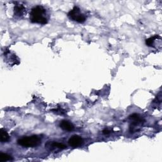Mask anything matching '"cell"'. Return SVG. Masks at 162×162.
<instances>
[{
    "label": "cell",
    "mask_w": 162,
    "mask_h": 162,
    "mask_svg": "<svg viewBox=\"0 0 162 162\" xmlns=\"http://www.w3.org/2000/svg\"><path fill=\"white\" fill-rule=\"evenodd\" d=\"M60 127L66 131H72L74 129V126L70 122L68 121H62L60 124Z\"/></svg>",
    "instance_id": "cell-6"
},
{
    "label": "cell",
    "mask_w": 162,
    "mask_h": 162,
    "mask_svg": "<svg viewBox=\"0 0 162 162\" xmlns=\"http://www.w3.org/2000/svg\"><path fill=\"white\" fill-rule=\"evenodd\" d=\"M160 38V36L158 35H155V36H153V37L149 38L146 40V45H148V46H153L155 42L156 39H158V38Z\"/></svg>",
    "instance_id": "cell-9"
},
{
    "label": "cell",
    "mask_w": 162,
    "mask_h": 162,
    "mask_svg": "<svg viewBox=\"0 0 162 162\" xmlns=\"http://www.w3.org/2000/svg\"><path fill=\"white\" fill-rule=\"evenodd\" d=\"M129 119L130 122H131V124H130V130L131 132L138 130L136 127H138L139 125L142 124L144 122V120L143 119V118L141 117L139 114L137 113L130 115L129 116Z\"/></svg>",
    "instance_id": "cell-4"
},
{
    "label": "cell",
    "mask_w": 162,
    "mask_h": 162,
    "mask_svg": "<svg viewBox=\"0 0 162 162\" xmlns=\"http://www.w3.org/2000/svg\"><path fill=\"white\" fill-rule=\"evenodd\" d=\"M12 160V158L10 155L7 153H0V162L10 161Z\"/></svg>",
    "instance_id": "cell-10"
},
{
    "label": "cell",
    "mask_w": 162,
    "mask_h": 162,
    "mask_svg": "<svg viewBox=\"0 0 162 162\" xmlns=\"http://www.w3.org/2000/svg\"><path fill=\"white\" fill-rule=\"evenodd\" d=\"M25 7L23 6V5H21V4L16 5V6H15L14 8L15 14L19 17L23 15V14L25 12Z\"/></svg>",
    "instance_id": "cell-8"
},
{
    "label": "cell",
    "mask_w": 162,
    "mask_h": 162,
    "mask_svg": "<svg viewBox=\"0 0 162 162\" xmlns=\"http://www.w3.org/2000/svg\"><path fill=\"white\" fill-rule=\"evenodd\" d=\"M46 10L42 6H37L33 8L30 13V20L31 22L46 24L48 22L47 18L44 16Z\"/></svg>",
    "instance_id": "cell-1"
},
{
    "label": "cell",
    "mask_w": 162,
    "mask_h": 162,
    "mask_svg": "<svg viewBox=\"0 0 162 162\" xmlns=\"http://www.w3.org/2000/svg\"><path fill=\"white\" fill-rule=\"evenodd\" d=\"M51 147H53V148H58L60 149H64L67 148V146H65V144L58 143V142L52 143L51 144Z\"/></svg>",
    "instance_id": "cell-11"
},
{
    "label": "cell",
    "mask_w": 162,
    "mask_h": 162,
    "mask_svg": "<svg viewBox=\"0 0 162 162\" xmlns=\"http://www.w3.org/2000/svg\"><path fill=\"white\" fill-rule=\"evenodd\" d=\"M83 139L79 135H73L69 140V144L73 148H77L83 143Z\"/></svg>",
    "instance_id": "cell-5"
},
{
    "label": "cell",
    "mask_w": 162,
    "mask_h": 162,
    "mask_svg": "<svg viewBox=\"0 0 162 162\" xmlns=\"http://www.w3.org/2000/svg\"><path fill=\"white\" fill-rule=\"evenodd\" d=\"M18 144L26 148H33L38 146L41 143V139L38 135L26 136L18 140Z\"/></svg>",
    "instance_id": "cell-2"
},
{
    "label": "cell",
    "mask_w": 162,
    "mask_h": 162,
    "mask_svg": "<svg viewBox=\"0 0 162 162\" xmlns=\"http://www.w3.org/2000/svg\"><path fill=\"white\" fill-rule=\"evenodd\" d=\"M68 17L70 18V19L79 23L84 22L86 20L85 15L80 13V9L77 7H75L69 12V13H68Z\"/></svg>",
    "instance_id": "cell-3"
},
{
    "label": "cell",
    "mask_w": 162,
    "mask_h": 162,
    "mask_svg": "<svg viewBox=\"0 0 162 162\" xmlns=\"http://www.w3.org/2000/svg\"><path fill=\"white\" fill-rule=\"evenodd\" d=\"M9 140L10 136L7 133L6 130L1 129V132H0V141L1 143H7L9 141Z\"/></svg>",
    "instance_id": "cell-7"
},
{
    "label": "cell",
    "mask_w": 162,
    "mask_h": 162,
    "mask_svg": "<svg viewBox=\"0 0 162 162\" xmlns=\"http://www.w3.org/2000/svg\"><path fill=\"white\" fill-rule=\"evenodd\" d=\"M111 132V131H110V130H108V129H104V130H103V133L104 134H105V135H107V134H109V133H110Z\"/></svg>",
    "instance_id": "cell-12"
}]
</instances>
